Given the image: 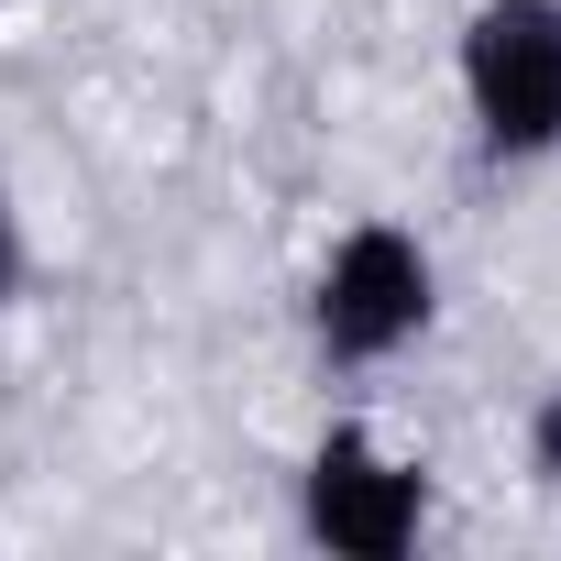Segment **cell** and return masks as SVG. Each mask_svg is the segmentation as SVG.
<instances>
[{
  "instance_id": "2",
  "label": "cell",
  "mask_w": 561,
  "mask_h": 561,
  "mask_svg": "<svg viewBox=\"0 0 561 561\" xmlns=\"http://www.w3.org/2000/svg\"><path fill=\"white\" fill-rule=\"evenodd\" d=\"M462 111H473V144L506 165L561 154V0H473Z\"/></svg>"
},
{
  "instance_id": "4",
  "label": "cell",
  "mask_w": 561,
  "mask_h": 561,
  "mask_svg": "<svg viewBox=\"0 0 561 561\" xmlns=\"http://www.w3.org/2000/svg\"><path fill=\"white\" fill-rule=\"evenodd\" d=\"M528 473H539V495H561V386H539V408H528Z\"/></svg>"
},
{
  "instance_id": "5",
  "label": "cell",
  "mask_w": 561,
  "mask_h": 561,
  "mask_svg": "<svg viewBox=\"0 0 561 561\" xmlns=\"http://www.w3.org/2000/svg\"><path fill=\"white\" fill-rule=\"evenodd\" d=\"M23 275H34V253H23V209H12V198H0V309H12V298H23Z\"/></svg>"
},
{
  "instance_id": "1",
  "label": "cell",
  "mask_w": 561,
  "mask_h": 561,
  "mask_svg": "<svg viewBox=\"0 0 561 561\" xmlns=\"http://www.w3.org/2000/svg\"><path fill=\"white\" fill-rule=\"evenodd\" d=\"M440 309V275H430V242L397 231V220H353L320 264V287H309V342L320 364L364 375V364H397Z\"/></svg>"
},
{
  "instance_id": "3",
  "label": "cell",
  "mask_w": 561,
  "mask_h": 561,
  "mask_svg": "<svg viewBox=\"0 0 561 561\" xmlns=\"http://www.w3.org/2000/svg\"><path fill=\"white\" fill-rule=\"evenodd\" d=\"M298 528L331 550V561H408L419 528H430V473L397 462L375 430H331L298 473Z\"/></svg>"
}]
</instances>
